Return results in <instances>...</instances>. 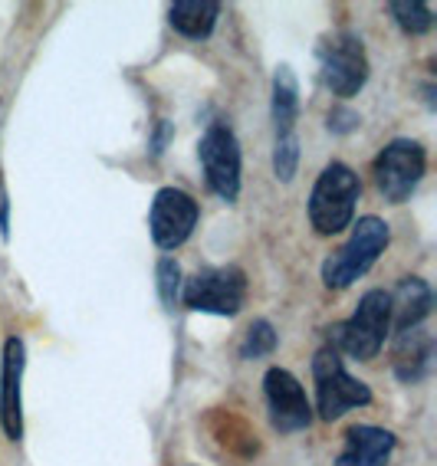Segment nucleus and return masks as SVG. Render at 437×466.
<instances>
[{
	"label": "nucleus",
	"mask_w": 437,
	"mask_h": 466,
	"mask_svg": "<svg viewBox=\"0 0 437 466\" xmlns=\"http://www.w3.org/2000/svg\"><path fill=\"white\" fill-rule=\"evenodd\" d=\"M320 63L326 86L342 99L355 96L369 79V56L355 34H332L329 40H322Z\"/></svg>",
	"instance_id": "nucleus-8"
},
{
	"label": "nucleus",
	"mask_w": 437,
	"mask_h": 466,
	"mask_svg": "<svg viewBox=\"0 0 437 466\" xmlns=\"http://www.w3.org/2000/svg\"><path fill=\"white\" fill-rule=\"evenodd\" d=\"M388 299H391V325L398 332H408V329H418L428 319L431 306H434V292L424 279L408 276L398 283L395 292H388Z\"/></svg>",
	"instance_id": "nucleus-13"
},
{
	"label": "nucleus",
	"mask_w": 437,
	"mask_h": 466,
	"mask_svg": "<svg viewBox=\"0 0 437 466\" xmlns=\"http://www.w3.org/2000/svg\"><path fill=\"white\" fill-rule=\"evenodd\" d=\"M388 240H391V233H388L385 220H379V217H361L342 250H336L322 263V283L329 289L352 286L359 276H365L375 267V259L385 253Z\"/></svg>",
	"instance_id": "nucleus-3"
},
{
	"label": "nucleus",
	"mask_w": 437,
	"mask_h": 466,
	"mask_svg": "<svg viewBox=\"0 0 437 466\" xmlns=\"http://www.w3.org/2000/svg\"><path fill=\"white\" fill-rule=\"evenodd\" d=\"M220 17V4L214 0H178L168 7V20L178 34L191 36V40H204L210 36L214 24Z\"/></svg>",
	"instance_id": "nucleus-14"
},
{
	"label": "nucleus",
	"mask_w": 437,
	"mask_h": 466,
	"mask_svg": "<svg viewBox=\"0 0 437 466\" xmlns=\"http://www.w3.org/2000/svg\"><path fill=\"white\" fill-rule=\"evenodd\" d=\"M178 279H181V269H178V263L175 259H161L158 263V289H161V299L168 302H175V296H178Z\"/></svg>",
	"instance_id": "nucleus-20"
},
{
	"label": "nucleus",
	"mask_w": 437,
	"mask_h": 466,
	"mask_svg": "<svg viewBox=\"0 0 437 466\" xmlns=\"http://www.w3.org/2000/svg\"><path fill=\"white\" fill-rule=\"evenodd\" d=\"M312 381H316V408H320L322 420H336L345 410L365 408L371 400L369 384L355 381L349 371H345L342 359L332 345L316 351L312 359Z\"/></svg>",
	"instance_id": "nucleus-4"
},
{
	"label": "nucleus",
	"mask_w": 437,
	"mask_h": 466,
	"mask_svg": "<svg viewBox=\"0 0 437 466\" xmlns=\"http://www.w3.org/2000/svg\"><path fill=\"white\" fill-rule=\"evenodd\" d=\"M296 116H300V86L290 66H279L273 73V122L277 135H293Z\"/></svg>",
	"instance_id": "nucleus-16"
},
{
	"label": "nucleus",
	"mask_w": 437,
	"mask_h": 466,
	"mask_svg": "<svg viewBox=\"0 0 437 466\" xmlns=\"http://www.w3.org/2000/svg\"><path fill=\"white\" fill-rule=\"evenodd\" d=\"M24 361V341L10 335L4 345V384H0V424H4L10 441L24 437V400H20Z\"/></svg>",
	"instance_id": "nucleus-11"
},
{
	"label": "nucleus",
	"mask_w": 437,
	"mask_h": 466,
	"mask_svg": "<svg viewBox=\"0 0 437 466\" xmlns=\"http://www.w3.org/2000/svg\"><path fill=\"white\" fill-rule=\"evenodd\" d=\"M359 126V116H355V112H349V108H336V112H332V116H329V128H332V132H352V128Z\"/></svg>",
	"instance_id": "nucleus-21"
},
{
	"label": "nucleus",
	"mask_w": 437,
	"mask_h": 466,
	"mask_svg": "<svg viewBox=\"0 0 437 466\" xmlns=\"http://www.w3.org/2000/svg\"><path fill=\"white\" fill-rule=\"evenodd\" d=\"M395 450V437L381 427L359 424L345 433V447L336 466H388V453Z\"/></svg>",
	"instance_id": "nucleus-12"
},
{
	"label": "nucleus",
	"mask_w": 437,
	"mask_h": 466,
	"mask_svg": "<svg viewBox=\"0 0 437 466\" xmlns=\"http://www.w3.org/2000/svg\"><path fill=\"white\" fill-rule=\"evenodd\" d=\"M431 351H434L431 335L424 332L421 325L401 332V341H398V349H395L398 378H401V381H418V378H424V371H428V365H431Z\"/></svg>",
	"instance_id": "nucleus-15"
},
{
	"label": "nucleus",
	"mask_w": 437,
	"mask_h": 466,
	"mask_svg": "<svg viewBox=\"0 0 437 466\" xmlns=\"http://www.w3.org/2000/svg\"><path fill=\"white\" fill-rule=\"evenodd\" d=\"M198 158H201L208 187L218 194L220 200H237L240 194V145H237L234 132L228 126H214L201 135L198 145Z\"/></svg>",
	"instance_id": "nucleus-6"
},
{
	"label": "nucleus",
	"mask_w": 437,
	"mask_h": 466,
	"mask_svg": "<svg viewBox=\"0 0 437 466\" xmlns=\"http://www.w3.org/2000/svg\"><path fill=\"white\" fill-rule=\"evenodd\" d=\"M194 224H198V200L188 191H178V187H161L152 200V217H148V227H152V240L158 243L161 250H175L191 237Z\"/></svg>",
	"instance_id": "nucleus-10"
},
{
	"label": "nucleus",
	"mask_w": 437,
	"mask_h": 466,
	"mask_svg": "<svg viewBox=\"0 0 437 466\" xmlns=\"http://www.w3.org/2000/svg\"><path fill=\"white\" fill-rule=\"evenodd\" d=\"M296 165H300V138L293 135H277V148H273V175L279 181H293Z\"/></svg>",
	"instance_id": "nucleus-18"
},
{
	"label": "nucleus",
	"mask_w": 437,
	"mask_h": 466,
	"mask_svg": "<svg viewBox=\"0 0 437 466\" xmlns=\"http://www.w3.org/2000/svg\"><path fill=\"white\" fill-rule=\"evenodd\" d=\"M263 394H267L269 404V420L279 433L306 431L312 424V408L303 384L296 381V375H290L286 368H269L263 375Z\"/></svg>",
	"instance_id": "nucleus-9"
},
{
	"label": "nucleus",
	"mask_w": 437,
	"mask_h": 466,
	"mask_svg": "<svg viewBox=\"0 0 437 466\" xmlns=\"http://www.w3.org/2000/svg\"><path fill=\"white\" fill-rule=\"evenodd\" d=\"M424 148L412 138H395L381 148V155L375 158V181L379 191L385 194V200L391 204H404L412 198L414 187L424 177Z\"/></svg>",
	"instance_id": "nucleus-7"
},
{
	"label": "nucleus",
	"mask_w": 437,
	"mask_h": 466,
	"mask_svg": "<svg viewBox=\"0 0 437 466\" xmlns=\"http://www.w3.org/2000/svg\"><path fill=\"white\" fill-rule=\"evenodd\" d=\"M247 299V276L237 267H214L194 273L185 286V306L210 316H237Z\"/></svg>",
	"instance_id": "nucleus-5"
},
{
	"label": "nucleus",
	"mask_w": 437,
	"mask_h": 466,
	"mask_svg": "<svg viewBox=\"0 0 437 466\" xmlns=\"http://www.w3.org/2000/svg\"><path fill=\"white\" fill-rule=\"evenodd\" d=\"M359 194V175L349 165H342V161H332L310 194V224L316 227V233L332 237V233L345 230V227L352 224Z\"/></svg>",
	"instance_id": "nucleus-2"
},
{
	"label": "nucleus",
	"mask_w": 437,
	"mask_h": 466,
	"mask_svg": "<svg viewBox=\"0 0 437 466\" xmlns=\"http://www.w3.org/2000/svg\"><path fill=\"white\" fill-rule=\"evenodd\" d=\"M388 329H391V299L385 289H369L352 316L332 329V339H336L332 349L345 351L355 361H371L385 345Z\"/></svg>",
	"instance_id": "nucleus-1"
},
{
	"label": "nucleus",
	"mask_w": 437,
	"mask_h": 466,
	"mask_svg": "<svg viewBox=\"0 0 437 466\" xmlns=\"http://www.w3.org/2000/svg\"><path fill=\"white\" fill-rule=\"evenodd\" d=\"M273 349H277V332H273V325H269L267 319H260V322H253L250 329H247L240 355H244V359H263V355H269Z\"/></svg>",
	"instance_id": "nucleus-19"
},
{
	"label": "nucleus",
	"mask_w": 437,
	"mask_h": 466,
	"mask_svg": "<svg viewBox=\"0 0 437 466\" xmlns=\"http://www.w3.org/2000/svg\"><path fill=\"white\" fill-rule=\"evenodd\" d=\"M388 14L395 17V24L401 26L404 34H428L434 17H431V7L428 4H418V0H395V4H388Z\"/></svg>",
	"instance_id": "nucleus-17"
}]
</instances>
